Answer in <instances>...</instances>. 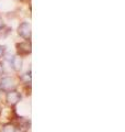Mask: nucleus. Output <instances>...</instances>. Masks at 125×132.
Segmentation results:
<instances>
[{
    "mask_svg": "<svg viewBox=\"0 0 125 132\" xmlns=\"http://www.w3.org/2000/svg\"><path fill=\"white\" fill-rule=\"evenodd\" d=\"M15 86V81L11 77H3L0 79V90H2L5 93L14 90Z\"/></svg>",
    "mask_w": 125,
    "mask_h": 132,
    "instance_id": "f257e3e1",
    "label": "nucleus"
},
{
    "mask_svg": "<svg viewBox=\"0 0 125 132\" xmlns=\"http://www.w3.org/2000/svg\"><path fill=\"white\" fill-rule=\"evenodd\" d=\"M7 104L9 106H15L19 104V101L21 100V95L20 93H18L16 90H11V92L7 93V97H6Z\"/></svg>",
    "mask_w": 125,
    "mask_h": 132,
    "instance_id": "f03ea898",
    "label": "nucleus"
},
{
    "mask_svg": "<svg viewBox=\"0 0 125 132\" xmlns=\"http://www.w3.org/2000/svg\"><path fill=\"white\" fill-rule=\"evenodd\" d=\"M18 33L20 36H22L25 40L31 39V26L28 22H22L18 28Z\"/></svg>",
    "mask_w": 125,
    "mask_h": 132,
    "instance_id": "7ed1b4c3",
    "label": "nucleus"
},
{
    "mask_svg": "<svg viewBox=\"0 0 125 132\" xmlns=\"http://www.w3.org/2000/svg\"><path fill=\"white\" fill-rule=\"evenodd\" d=\"M18 53L20 55H28L31 53V43L25 41V42H21L16 44Z\"/></svg>",
    "mask_w": 125,
    "mask_h": 132,
    "instance_id": "20e7f679",
    "label": "nucleus"
},
{
    "mask_svg": "<svg viewBox=\"0 0 125 132\" xmlns=\"http://www.w3.org/2000/svg\"><path fill=\"white\" fill-rule=\"evenodd\" d=\"M10 64H11V67H12L13 71L19 72L20 69L22 68V59H21L19 55L13 56L11 59V61H10Z\"/></svg>",
    "mask_w": 125,
    "mask_h": 132,
    "instance_id": "39448f33",
    "label": "nucleus"
},
{
    "mask_svg": "<svg viewBox=\"0 0 125 132\" xmlns=\"http://www.w3.org/2000/svg\"><path fill=\"white\" fill-rule=\"evenodd\" d=\"M1 132H18V129L13 126V125H6L5 127L2 128V130Z\"/></svg>",
    "mask_w": 125,
    "mask_h": 132,
    "instance_id": "423d86ee",
    "label": "nucleus"
},
{
    "mask_svg": "<svg viewBox=\"0 0 125 132\" xmlns=\"http://www.w3.org/2000/svg\"><path fill=\"white\" fill-rule=\"evenodd\" d=\"M22 79L26 82V84H29V82H31V72L29 73H25L24 75L22 76Z\"/></svg>",
    "mask_w": 125,
    "mask_h": 132,
    "instance_id": "0eeeda50",
    "label": "nucleus"
},
{
    "mask_svg": "<svg viewBox=\"0 0 125 132\" xmlns=\"http://www.w3.org/2000/svg\"><path fill=\"white\" fill-rule=\"evenodd\" d=\"M5 51H6V47L0 45V59H1V57L3 56V54H5Z\"/></svg>",
    "mask_w": 125,
    "mask_h": 132,
    "instance_id": "6e6552de",
    "label": "nucleus"
},
{
    "mask_svg": "<svg viewBox=\"0 0 125 132\" xmlns=\"http://www.w3.org/2000/svg\"><path fill=\"white\" fill-rule=\"evenodd\" d=\"M3 72H5V69H3L2 64L0 63V76H2V75H3Z\"/></svg>",
    "mask_w": 125,
    "mask_h": 132,
    "instance_id": "1a4fd4ad",
    "label": "nucleus"
},
{
    "mask_svg": "<svg viewBox=\"0 0 125 132\" xmlns=\"http://www.w3.org/2000/svg\"><path fill=\"white\" fill-rule=\"evenodd\" d=\"M5 27V24H3V21H2V19L0 18V30H1V29Z\"/></svg>",
    "mask_w": 125,
    "mask_h": 132,
    "instance_id": "9d476101",
    "label": "nucleus"
}]
</instances>
